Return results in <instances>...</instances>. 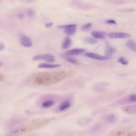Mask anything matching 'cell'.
Masks as SVG:
<instances>
[{
  "mask_svg": "<svg viewBox=\"0 0 136 136\" xmlns=\"http://www.w3.org/2000/svg\"><path fill=\"white\" fill-rule=\"evenodd\" d=\"M107 35L110 38L113 39H124L130 37L129 34L125 32H110L108 33Z\"/></svg>",
  "mask_w": 136,
  "mask_h": 136,
  "instance_id": "52a82bcc",
  "label": "cell"
},
{
  "mask_svg": "<svg viewBox=\"0 0 136 136\" xmlns=\"http://www.w3.org/2000/svg\"><path fill=\"white\" fill-rule=\"evenodd\" d=\"M126 136H136V133H135V131L133 132H132L130 133L129 134Z\"/></svg>",
  "mask_w": 136,
  "mask_h": 136,
  "instance_id": "d4e9b609",
  "label": "cell"
},
{
  "mask_svg": "<svg viewBox=\"0 0 136 136\" xmlns=\"http://www.w3.org/2000/svg\"><path fill=\"white\" fill-rule=\"evenodd\" d=\"M58 28L64 29V31L66 34L69 36H71L76 33L77 29V25L74 24L68 25H60L58 26Z\"/></svg>",
  "mask_w": 136,
  "mask_h": 136,
  "instance_id": "277c9868",
  "label": "cell"
},
{
  "mask_svg": "<svg viewBox=\"0 0 136 136\" xmlns=\"http://www.w3.org/2000/svg\"><path fill=\"white\" fill-rule=\"evenodd\" d=\"M126 45L129 47L130 49H131L132 51L136 52V45L135 42L133 40L130 39L128 41L126 42Z\"/></svg>",
  "mask_w": 136,
  "mask_h": 136,
  "instance_id": "d6986e66",
  "label": "cell"
},
{
  "mask_svg": "<svg viewBox=\"0 0 136 136\" xmlns=\"http://www.w3.org/2000/svg\"><path fill=\"white\" fill-rule=\"evenodd\" d=\"M117 61L119 63L123 65H126L129 64V61L123 57H119Z\"/></svg>",
  "mask_w": 136,
  "mask_h": 136,
  "instance_id": "ffe728a7",
  "label": "cell"
},
{
  "mask_svg": "<svg viewBox=\"0 0 136 136\" xmlns=\"http://www.w3.org/2000/svg\"><path fill=\"white\" fill-rule=\"evenodd\" d=\"M19 41L21 44L26 47H30L33 46V42L30 38L24 33H20Z\"/></svg>",
  "mask_w": 136,
  "mask_h": 136,
  "instance_id": "5b68a950",
  "label": "cell"
},
{
  "mask_svg": "<svg viewBox=\"0 0 136 136\" xmlns=\"http://www.w3.org/2000/svg\"><path fill=\"white\" fill-rule=\"evenodd\" d=\"M71 40L70 38L67 37L64 39L61 45V48L63 49H67L71 45Z\"/></svg>",
  "mask_w": 136,
  "mask_h": 136,
  "instance_id": "e0dca14e",
  "label": "cell"
},
{
  "mask_svg": "<svg viewBox=\"0 0 136 136\" xmlns=\"http://www.w3.org/2000/svg\"><path fill=\"white\" fill-rule=\"evenodd\" d=\"M61 67L60 64H50L48 63H41L39 64V68H59Z\"/></svg>",
  "mask_w": 136,
  "mask_h": 136,
  "instance_id": "9a60e30c",
  "label": "cell"
},
{
  "mask_svg": "<svg viewBox=\"0 0 136 136\" xmlns=\"http://www.w3.org/2000/svg\"><path fill=\"white\" fill-rule=\"evenodd\" d=\"M116 50L115 49L111 46L109 43H106V46H105V54L106 57L107 58H109L112 56L113 53H114Z\"/></svg>",
  "mask_w": 136,
  "mask_h": 136,
  "instance_id": "4fadbf2b",
  "label": "cell"
},
{
  "mask_svg": "<svg viewBox=\"0 0 136 136\" xmlns=\"http://www.w3.org/2000/svg\"><path fill=\"white\" fill-rule=\"evenodd\" d=\"M92 26V24L91 23H88L83 25L82 27V30L83 31H86L89 30L91 28Z\"/></svg>",
  "mask_w": 136,
  "mask_h": 136,
  "instance_id": "44dd1931",
  "label": "cell"
},
{
  "mask_svg": "<svg viewBox=\"0 0 136 136\" xmlns=\"http://www.w3.org/2000/svg\"><path fill=\"white\" fill-rule=\"evenodd\" d=\"M1 65V63H0V66Z\"/></svg>",
  "mask_w": 136,
  "mask_h": 136,
  "instance_id": "4316f807",
  "label": "cell"
},
{
  "mask_svg": "<svg viewBox=\"0 0 136 136\" xmlns=\"http://www.w3.org/2000/svg\"><path fill=\"white\" fill-rule=\"evenodd\" d=\"M5 48L4 44L2 43H0V51H2Z\"/></svg>",
  "mask_w": 136,
  "mask_h": 136,
  "instance_id": "cb8c5ba5",
  "label": "cell"
},
{
  "mask_svg": "<svg viewBox=\"0 0 136 136\" xmlns=\"http://www.w3.org/2000/svg\"><path fill=\"white\" fill-rule=\"evenodd\" d=\"M117 116L114 113H110L105 117V120L109 124H113L117 120Z\"/></svg>",
  "mask_w": 136,
  "mask_h": 136,
  "instance_id": "5bb4252c",
  "label": "cell"
},
{
  "mask_svg": "<svg viewBox=\"0 0 136 136\" xmlns=\"http://www.w3.org/2000/svg\"><path fill=\"white\" fill-rule=\"evenodd\" d=\"M62 57L67 62L75 65H77L79 63V61L77 58L71 57L70 56H68L66 55H63Z\"/></svg>",
  "mask_w": 136,
  "mask_h": 136,
  "instance_id": "2e32d148",
  "label": "cell"
},
{
  "mask_svg": "<svg viewBox=\"0 0 136 136\" xmlns=\"http://www.w3.org/2000/svg\"><path fill=\"white\" fill-rule=\"evenodd\" d=\"M60 99V97L56 94H46L40 98L38 104L42 108H49L55 105Z\"/></svg>",
  "mask_w": 136,
  "mask_h": 136,
  "instance_id": "7a4b0ae2",
  "label": "cell"
},
{
  "mask_svg": "<svg viewBox=\"0 0 136 136\" xmlns=\"http://www.w3.org/2000/svg\"><path fill=\"white\" fill-rule=\"evenodd\" d=\"M33 11L32 10H29V11L28 12V15H29L30 16H33Z\"/></svg>",
  "mask_w": 136,
  "mask_h": 136,
  "instance_id": "484cf974",
  "label": "cell"
},
{
  "mask_svg": "<svg viewBox=\"0 0 136 136\" xmlns=\"http://www.w3.org/2000/svg\"><path fill=\"white\" fill-rule=\"evenodd\" d=\"M72 101L70 98H66L60 102L57 107L56 111L57 112H62L68 110L72 105Z\"/></svg>",
  "mask_w": 136,
  "mask_h": 136,
  "instance_id": "3957f363",
  "label": "cell"
},
{
  "mask_svg": "<svg viewBox=\"0 0 136 136\" xmlns=\"http://www.w3.org/2000/svg\"><path fill=\"white\" fill-rule=\"evenodd\" d=\"M136 101V96L135 94H132L127 97H125L120 99L117 101V104H125L129 103H135Z\"/></svg>",
  "mask_w": 136,
  "mask_h": 136,
  "instance_id": "ba28073f",
  "label": "cell"
},
{
  "mask_svg": "<svg viewBox=\"0 0 136 136\" xmlns=\"http://www.w3.org/2000/svg\"><path fill=\"white\" fill-rule=\"evenodd\" d=\"M33 60L34 61L38 60H44L47 62L52 63L55 60V58L54 56L51 54H43V55H37L34 56L33 58Z\"/></svg>",
  "mask_w": 136,
  "mask_h": 136,
  "instance_id": "8992f818",
  "label": "cell"
},
{
  "mask_svg": "<svg viewBox=\"0 0 136 136\" xmlns=\"http://www.w3.org/2000/svg\"><path fill=\"white\" fill-rule=\"evenodd\" d=\"M84 42L91 45H95L98 43V41L93 37H86L83 39Z\"/></svg>",
  "mask_w": 136,
  "mask_h": 136,
  "instance_id": "ac0fdd59",
  "label": "cell"
},
{
  "mask_svg": "<svg viewBox=\"0 0 136 136\" xmlns=\"http://www.w3.org/2000/svg\"><path fill=\"white\" fill-rule=\"evenodd\" d=\"M85 55L87 57H89V58H93V59L98 60H101V61H103V60H105L108 59L107 57L105 56H101L100 55L93 53L92 52H86L85 53Z\"/></svg>",
  "mask_w": 136,
  "mask_h": 136,
  "instance_id": "8fae6325",
  "label": "cell"
},
{
  "mask_svg": "<svg viewBox=\"0 0 136 136\" xmlns=\"http://www.w3.org/2000/svg\"><path fill=\"white\" fill-rule=\"evenodd\" d=\"M121 110L126 113L129 114H135L136 113V105H130L123 106L121 107Z\"/></svg>",
  "mask_w": 136,
  "mask_h": 136,
  "instance_id": "30bf717a",
  "label": "cell"
},
{
  "mask_svg": "<svg viewBox=\"0 0 136 136\" xmlns=\"http://www.w3.org/2000/svg\"><path fill=\"white\" fill-rule=\"evenodd\" d=\"M86 51L85 49L83 48H76L67 51L65 55L68 56H74L76 55H80Z\"/></svg>",
  "mask_w": 136,
  "mask_h": 136,
  "instance_id": "9c48e42d",
  "label": "cell"
},
{
  "mask_svg": "<svg viewBox=\"0 0 136 136\" xmlns=\"http://www.w3.org/2000/svg\"><path fill=\"white\" fill-rule=\"evenodd\" d=\"M75 74V72L69 70L38 73L33 75L30 80L35 84L49 86L60 82Z\"/></svg>",
  "mask_w": 136,
  "mask_h": 136,
  "instance_id": "6da1fadb",
  "label": "cell"
},
{
  "mask_svg": "<svg viewBox=\"0 0 136 136\" xmlns=\"http://www.w3.org/2000/svg\"><path fill=\"white\" fill-rule=\"evenodd\" d=\"M91 34L96 39H105L107 36V33L103 31H93Z\"/></svg>",
  "mask_w": 136,
  "mask_h": 136,
  "instance_id": "7c38bea8",
  "label": "cell"
},
{
  "mask_svg": "<svg viewBox=\"0 0 136 136\" xmlns=\"http://www.w3.org/2000/svg\"><path fill=\"white\" fill-rule=\"evenodd\" d=\"M53 24V23L52 22H50L47 23L45 24V26L47 28H49L52 27Z\"/></svg>",
  "mask_w": 136,
  "mask_h": 136,
  "instance_id": "603a6c76",
  "label": "cell"
},
{
  "mask_svg": "<svg viewBox=\"0 0 136 136\" xmlns=\"http://www.w3.org/2000/svg\"><path fill=\"white\" fill-rule=\"evenodd\" d=\"M106 23L108 24H116V22L115 21H114L113 20H109L106 21Z\"/></svg>",
  "mask_w": 136,
  "mask_h": 136,
  "instance_id": "7402d4cb",
  "label": "cell"
}]
</instances>
